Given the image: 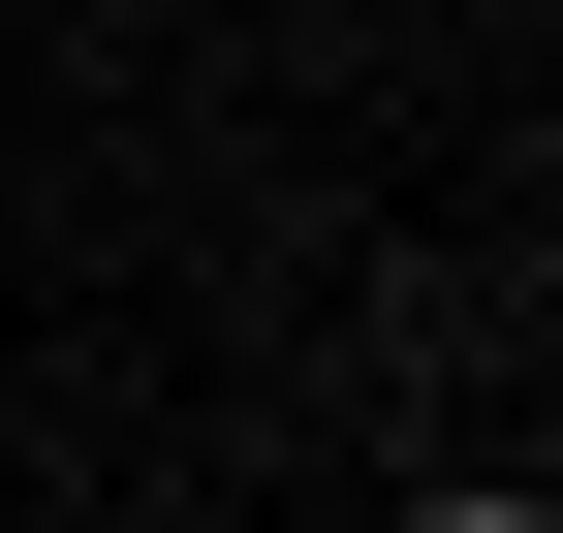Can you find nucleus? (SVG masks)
<instances>
[{"instance_id": "f257e3e1", "label": "nucleus", "mask_w": 563, "mask_h": 533, "mask_svg": "<svg viewBox=\"0 0 563 533\" xmlns=\"http://www.w3.org/2000/svg\"><path fill=\"white\" fill-rule=\"evenodd\" d=\"M407 533H563V502H501V471H470V502H407Z\"/></svg>"}]
</instances>
